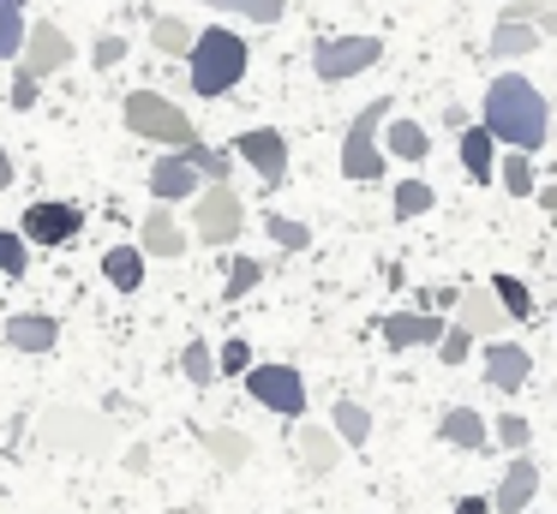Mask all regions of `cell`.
<instances>
[{"label":"cell","mask_w":557,"mask_h":514,"mask_svg":"<svg viewBox=\"0 0 557 514\" xmlns=\"http://www.w3.org/2000/svg\"><path fill=\"white\" fill-rule=\"evenodd\" d=\"M210 12H228V18H252V24H276L288 12V0H205Z\"/></svg>","instance_id":"29"},{"label":"cell","mask_w":557,"mask_h":514,"mask_svg":"<svg viewBox=\"0 0 557 514\" xmlns=\"http://www.w3.org/2000/svg\"><path fill=\"white\" fill-rule=\"evenodd\" d=\"M377 335H384L389 353H408V347H437V341H444V317H437V311H389V317L377 323Z\"/></svg>","instance_id":"12"},{"label":"cell","mask_w":557,"mask_h":514,"mask_svg":"<svg viewBox=\"0 0 557 514\" xmlns=\"http://www.w3.org/2000/svg\"><path fill=\"white\" fill-rule=\"evenodd\" d=\"M193 227H198L205 246H228V239H240V227H246L240 191H234V186H205L193 198Z\"/></svg>","instance_id":"6"},{"label":"cell","mask_w":557,"mask_h":514,"mask_svg":"<svg viewBox=\"0 0 557 514\" xmlns=\"http://www.w3.org/2000/svg\"><path fill=\"white\" fill-rule=\"evenodd\" d=\"M540 48V24H497L492 30V54L497 60H521Z\"/></svg>","instance_id":"27"},{"label":"cell","mask_w":557,"mask_h":514,"mask_svg":"<svg viewBox=\"0 0 557 514\" xmlns=\"http://www.w3.org/2000/svg\"><path fill=\"white\" fill-rule=\"evenodd\" d=\"M216 371H222V377H246V371H252V347H246L240 335H234V341H222Z\"/></svg>","instance_id":"39"},{"label":"cell","mask_w":557,"mask_h":514,"mask_svg":"<svg viewBox=\"0 0 557 514\" xmlns=\"http://www.w3.org/2000/svg\"><path fill=\"white\" fill-rule=\"evenodd\" d=\"M234 155L252 162V174H258V186H264V191H276L282 179H288V138H282L276 126L240 131V138H234Z\"/></svg>","instance_id":"9"},{"label":"cell","mask_w":557,"mask_h":514,"mask_svg":"<svg viewBox=\"0 0 557 514\" xmlns=\"http://www.w3.org/2000/svg\"><path fill=\"white\" fill-rule=\"evenodd\" d=\"M504 7H509V0H504Z\"/></svg>","instance_id":"49"},{"label":"cell","mask_w":557,"mask_h":514,"mask_svg":"<svg viewBox=\"0 0 557 514\" xmlns=\"http://www.w3.org/2000/svg\"><path fill=\"white\" fill-rule=\"evenodd\" d=\"M432 203H437V191L425 186V179H401V186H396V215H401V222H413V215H425Z\"/></svg>","instance_id":"36"},{"label":"cell","mask_w":557,"mask_h":514,"mask_svg":"<svg viewBox=\"0 0 557 514\" xmlns=\"http://www.w3.org/2000/svg\"><path fill=\"white\" fill-rule=\"evenodd\" d=\"M456 323L473 335V341H504V305H497L492 287H461Z\"/></svg>","instance_id":"14"},{"label":"cell","mask_w":557,"mask_h":514,"mask_svg":"<svg viewBox=\"0 0 557 514\" xmlns=\"http://www.w3.org/2000/svg\"><path fill=\"white\" fill-rule=\"evenodd\" d=\"M246 66H252V48H246V36H234L228 24H210V30H198L193 54H186V78H193V96H205V102L228 96L234 84L246 78Z\"/></svg>","instance_id":"2"},{"label":"cell","mask_w":557,"mask_h":514,"mask_svg":"<svg viewBox=\"0 0 557 514\" xmlns=\"http://www.w3.org/2000/svg\"><path fill=\"white\" fill-rule=\"evenodd\" d=\"M480 126L492 131L497 143H509L516 155H528V150H540L545 143V131H552V108H545V96L533 90L521 72H504V78H492L485 84V102H480Z\"/></svg>","instance_id":"1"},{"label":"cell","mask_w":557,"mask_h":514,"mask_svg":"<svg viewBox=\"0 0 557 514\" xmlns=\"http://www.w3.org/2000/svg\"><path fill=\"white\" fill-rule=\"evenodd\" d=\"M121 114H126V131H138V138H150V143H169V150H193L198 143L193 114H186L181 102H169V96H157V90H133L121 102Z\"/></svg>","instance_id":"3"},{"label":"cell","mask_w":557,"mask_h":514,"mask_svg":"<svg viewBox=\"0 0 557 514\" xmlns=\"http://www.w3.org/2000/svg\"><path fill=\"white\" fill-rule=\"evenodd\" d=\"M54 341H61V323H54L49 311H13V317H7V347H13V353L42 359V353H54Z\"/></svg>","instance_id":"15"},{"label":"cell","mask_w":557,"mask_h":514,"mask_svg":"<svg viewBox=\"0 0 557 514\" xmlns=\"http://www.w3.org/2000/svg\"><path fill=\"white\" fill-rule=\"evenodd\" d=\"M205 449H210V461H216L222 473H240V466L252 461V437H246V430H234V425L205 430Z\"/></svg>","instance_id":"23"},{"label":"cell","mask_w":557,"mask_h":514,"mask_svg":"<svg viewBox=\"0 0 557 514\" xmlns=\"http://www.w3.org/2000/svg\"><path fill=\"white\" fill-rule=\"evenodd\" d=\"M150 42H157V54H193V24L186 18H157L150 24Z\"/></svg>","instance_id":"31"},{"label":"cell","mask_w":557,"mask_h":514,"mask_svg":"<svg viewBox=\"0 0 557 514\" xmlns=\"http://www.w3.org/2000/svg\"><path fill=\"white\" fill-rule=\"evenodd\" d=\"M246 394H252L264 413H282V418L306 413V377L294 365H252L246 371Z\"/></svg>","instance_id":"8"},{"label":"cell","mask_w":557,"mask_h":514,"mask_svg":"<svg viewBox=\"0 0 557 514\" xmlns=\"http://www.w3.org/2000/svg\"><path fill=\"white\" fill-rule=\"evenodd\" d=\"M30 0H0V60H13L25 54V36H30V18H25Z\"/></svg>","instance_id":"25"},{"label":"cell","mask_w":557,"mask_h":514,"mask_svg":"<svg viewBox=\"0 0 557 514\" xmlns=\"http://www.w3.org/2000/svg\"><path fill=\"white\" fill-rule=\"evenodd\" d=\"M25 269H30V239L13 234V227H0V275H7V281H18Z\"/></svg>","instance_id":"32"},{"label":"cell","mask_w":557,"mask_h":514,"mask_svg":"<svg viewBox=\"0 0 557 514\" xmlns=\"http://www.w3.org/2000/svg\"><path fill=\"white\" fill-rule=\"evenodd\" d=\"M384 60V42L377 36H330V42L312 48V66L324 84H342V78H360Z\"/></svg>","instance_id":"7"},{"label":"cell","mask_w":557,"mask_h":514,"mask_svg":"<svg viewBox=\"0 0 557 514\" xmlns=\"http://www.w3.org/2000/svg\"><path fill=\"white\" fill-rule=\"evenodd\" d=\"M264 234L276 239L282 251H306V246H312V227L294 222V215H264Z\"/></svg>","instance_id":"35"},{"label":"cell","mask_w":557,"mask_h":514,"mask_svg":"<svg viewBox=\"0 0 557 514\" xmlns=\"http://www.w3.org/2000/svg\"><path fill=\"white\" fill-rule=\"evenodd\" d=\"M456 514H492V497H456Z\"/></svg>","instance_id":"44"},{"label":"cell","mask_w":557,"mask_h":514,"mask_svg":"<svg viewBox=\"0 0 557 514\" xmlns=\"http://www.w3.org/2000/svg\"><path fill=\"white\" fill-rule=\"evenodd\" d=\"M425 150H432V138H425V126L420 120H389V131H384V155H396V162H425Z\"/></svg>","instance_id":"24"},{"label":"cell","mask_w":557,"mask_h":514,"mask_svg":"<svg viewBox=\"0 0 557 514\" xmlns=\"http://www.w3.org/2000/svg\"><path fill=\"white\" fill-rule=\"evenodd\" d=\"M181 371L198 383V389H210V383L222 377V371H216V347H210V341H198V335H193V341L181 347Z\"/></svg>","instance_id":"28"},{"label":"cell","mask_w":557,"mask_h":514,"mask_svg":"<svg viewBox=\"0 0 557 514\" xmlns=\"http://www.w3.org/2000/svg\"><path fill=\"white\" fill-rule=\"evenodd\" d=\"M13 179H18V167H13V150H7V143H0V191L13 186Z\"/></svg>","instance_id":"45"},{"label":"cell","mask_w":557,"mask_h":514,"mask_svg":"<svg viewBox=\"0 0 557 514\" xmlns=\"http://www.w3.org/2000/svg\"><path fill=\"white\" fill-rule=\"evenodd\" d=\"M90 60H97V66H114V60H126V36H97Z\"/></svg>","instance_id":"42"},{"label":"cell","mask_w":557,"mask_h":514,"mask_svg":"<svg viewBox=\"0 0 557 514\" xmlns=\"http://www.w3.org/2000/svg\"><path fill=\"white\" fill-rule=\"evenodd\" d=\"M492 437L504 442V449H509V461H516V454H528V442H533V425H528L521 413H497Z\"/></svg>","instance_id":"37"},{"label":"cell","mask_w":557,"mask_h":514,"mask_svg":"<svg viewBox=\"0 0 557 514\" xmlns=\"http://www.w3.org/2000/svg\"><path fill=\"white\" fill-rule=\"evenodd\" d=\"M437 437H444L449 449H461V454H485V449H492V425H485L473 406H449V413L437 418Z\"/></svg>","instance_id":"18"},{"label":"cell","mask_w":557,"mask_h":514,"mask_svg":"<svg viewBox=\"0 0 557 514\" xmlns=\"http://www.w3.org/2000/svg\"><path fill=\"white\" fill-rule=\"evenodd\" d=\"M504 191L509 198H533V162L528 155H504Z\"/></svg>","instance_id":"38"},{"label":"cell","mask_w":557,"mask_h":514,"mask_svg":"<svg viewBox=\"0 0 557 514\" xmlns=\"http://www.w3.org/2000/svg\"><path fill=\"white\" fill-rule=\"evenodd\" d=\"M461 174L480 179V186L497 174V138H492L485 126H468V131H461Z\"/></svg>","instance_id":"21"},{"label":"cell","mask_w":557,"mask_h":514,"mask_svg":"<svg viewBox=\"0 0 557 514\" xmlns=\"http://www.w3.org/2000/svg\"><path fill=\"white\" fill-rule=\"evenodd\" d=\"M480 365H485V383H492V389H504V394L528 389V377H533V353L521 341H485Z\"/></svg>","instance_id":"13"},{"label":"cell","mask_w":557,"mask_h":514,"mask_svg":"<svg viewBox=\"0 0 557 514\" xmlns=\"http://www.w3.org/2000/svg\"><path fill=\"white\" fill-rule=\"evenodd\" d=\"M389 120V96H377V102H366L360 114H354L348 138H342V174L360 179V186H372V179H384V150H377V126Z\"/></svg>","instance_id":"5"},{"label":"cell","mask_w":557,"mask_h":514,"mask_svg":"<svg viewBox=\"0 0 557 514\" xmlns=\"http://www.w3.org/2000/svg\"><path fill=\"white\" fill-rule=\"evenodd\" d=\"M330 430L342 437V449H366V437H372V413H366L360 401H336V413H330Z\"/></svg>","instance_id":"26"},{"label":"cell","mask_w":557,"mask_h":514,"mask_svg":"<svg viewBox=\"0 0 557 514\" xmlns=\"http://www.w3.org/2000/svg\"><path fill=\"white\" fill-rule=\"evenodd\" d=\"M37 437L54 454H97L114 442V425L102 413H90V406H49L37 418Z\"/></svg>","instance_id":"4"},{"label":"cell","mask_w":557,"mask_h":514,"mask_svg":"<svg viewBox=\"0 0 557 514\" xmlns=\"http://www.w3.org/2000/svg\"><path fill=\"white\" fill-rule=\"evenodd\" d=\"M145 258H186V234L169 210H145Z\"/></svg>","instance_id":"22"},{"label":"cell","mask_w":557,"mask_h":514,"mask_svg":"<svg viewBox=\"0 0 557 514\" xmlns=\"http://www.w3.org/2000/svg\"><path fill=\"white\" fill-rule=\"evenodd\" d=\"M258 281H264V263H258V258H234V263H228V287H222V299H228V305H240V299L252 293Z\"/></svg>","instance_id":"34"},{"label":"cell","mask_w":557,"mask_h":514,"mask_svg":"<svg viewBox=\"0 0 557 514\" xmlns=\"http://www.w3.org/2000/svg\"><path fill=\"white\" fill-rule=\"evenodd\" d=\"M78 227H85V210L66 203V198H49V203H30L18 234H25L30 246H66V239H78Z\"/></svg>","instance_id":"10"},{"label":"cell","mask_w":557,"mask_h":514,"mask_svg":"<svg viewBox=\"0 0 557 514\" xmlns=\"http://www.w3.org/2000/svg\"><path fill=\"white\" fill-rule=\"evenodd\" d=\"M102 275L114 293H138L145 287V246H109L102 251Z\"/></svg>","instance_id":"20"},{"label":"cell","mask_w":557,"mask_h":514,"mask_svg":"<svg viewBox=\"0 0 557 514\" xmlns=\"http://www.w3.org/2000/svg\"><path fill=\"white\" fill-rule=\"evenodd\" d=\"M492 293H497V305H504V317H516V323H528L533 311V293H528V281H516V275H497L492 281Z\"/></svg>","instance_id":"30"},{"label":"cell","mask_w":557,"mask_h":514,"mask_svg":"<svg viewBox=\"0 0 557 514\" xmlns=\"http://www.w3.org/2000/svg\"><path fill=\"white\" fill-rule=\"evenodd\" d=\"M294 449H300V466L312 478H324V473H336V461H342V437L330 425H306L300 437H294Z\"/></svg>","instance_id":"19"},{"label":"cell","mask_w":557,"mask_h":514,"mask_svg":"<svg viewBox=\"0 0 557 514\" xmlns=\"http://www.w3.org/2000/svg\"><path fill=\"white\" fill-rule=\"evenodd\" d=\"M468 353H473V335L461 329V323H449V329H444V341H437V359H444V365H461Z\"/></svg>","instance_id":"40"},{"label":"cell","mask_w":557,"mask_h":514,"mask_svg":"<svg viewBox=\"0 0 557 514\" xmlns=\"http://www.w3.org/2000/svg\"><path fill=\"white\" fill-rule=\"evenodd\" d=\"M533 490H540V466H533V454H516V461L504 466V485L492 490V509L497 514H528Z\"/></svg>","instance_id":"17"},{"label":"cell","mask_w":557,"mask_h":514,"mask_svg":"<svg viewBox=\"0 0 557 514\" xmlns=\"http://www.w3.org/2000/svg\"><path fill=\"white\" fill-rule=\"evenodd\" d=\"M198 179H205V174H198V167L186 162L181 150H174V155H162V162H150V198H157V203H181V198H198V191H205V186H198Z\"/></svg>","instance_id":"16"},{"label":"cell","mask_w":557,"mask_h":514,"mask_svg":"<svg viewBox=\"0 0 557 514\" xmlns=\"http://www.w3.org/2000/svg\"><path fill=\"white\" fill-rule=\"evenodd\" d=\"M37 72H25V66H13V108H30V102H37Z\"/></svg>","instance_id":"41"},{"label":"cell","mask_w":557,"mask_h":514,"mask_svg":"<svg viewBox=\"0 0 557 514\" xmlns=\"http://www.w3.org/2000/svg\"><path fill=\"white\" fill-rule=\"evenodd\" d=\"M540 203H545V210H552V215H557V179H552V186H545V191H540Z\"/></svg>","instance_id":"47"},{"label":"cell","mask_w":557,"mask_h":514,"mask_svg":"<svg viewBox=\"0 0 557 514\" xmlns=\"http://www.w3.org/2000/svg\"><path fill=\"white\" fill-rule=\"evenodd\" d=\"M169 514H198V509H169Z\"/></svg>","instance_id":"48"},{"label":"cell","mask_w":557,"mask_h":514,"mask_svg":"<svg viewBox=\"0 0 557 514\" xmlns=\"http://www.w3.org/2000/svg\"><path fill=\"white\" fill-rule=\"evenodd\" d=\"M181 155H186V162H193L198 174L210 179V186H228V167H234V162H228V150H210V143L198 138L193 150H181Z\"/></svg>","instance_id":"33"},{"label":"cell","mask_w":557,"mask_h":514,"mask_svg":"<svg viewBox=\"0 0 557 514\" xmlns=\"http://www.w3.org/2000/svg\"><path fill=\"white\" fill-rule=\"evenodd\" d=\"M18 66L37 72V78L73 66V36H66L61 24H49V18H30V36H25V54H18Z\"/></svg>","instance_id":"11"},{"label":"cell","mask_w":557,"mask_h":514,"mask_svg":"<svg viewBox=\"0 0 557 514\" xmlns=\"http://www.w3.org/2000/svg\"><path fill=\"white\" fill-rule=\"evenodd\" d=\"M540 12H545V7H533V0H509L497 24H540Z\"/></svg>","instance_id":"43"},{"label":"cell","mask_w":557,"mask_h":514,"mask_svg":"<svg viewBox=\"0 0 557 514\" xmlns=\"http://www.w3.org/2000/svg\"><path fill=\"white\" fill-rule=\"evenodd\" d=\"M540 36H557V12H552V7L540 12Z\"/></svg>","instance_id":"46"}]
</instances>
